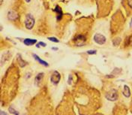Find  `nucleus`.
I'll list each match as a JSON object with an SVG mask.
<instances>
[{
	"label": "nucleus",
	"instance_id": "obj_1",
	"mask_svg": "<svg viewBox=\"0 0 132 115\" xmlns=\"http://www.w3.org/2000/svg\"><path fill=\"white\" fill-rule=\"evenodd\" d=\"M35 18L31 14H28L26 17V20H25V26L27 30H32L35 25Z\"/></svg>",
	"mask_w": 132,
	"mask_h": 115
},
{
	"label": "nucleus",
	"instance_id": "obj_2",
	"mask_svg": "<svg viewBox=\"0 0 132 115\" xmlns=\"http://www.w3.org/2000/svg\"><path fill=\"white\" fill-rule=\"evenodd\" d=\"M93 39H94V42H95L96 44H100V45L104 44L106 41H107L106 37L104 35L100 34V33L95 34V35H94V37H93Z\"/></svg>",
	"mask_w": 132,
	"mask_h": 115
},
{
	"label": "nucleus",
	"instance_id": "obj_3",
	"mask_svg": "<svg viewBox=\"0 0 132 115\" xmlns=\"http://www.w3.org/2000/svg\"><path fill=\"white\" fill-rule=\"evenodd\" d=\"M106 98L107 99L110 100V101H116L118 99V93L116 92V90H112L110 91H109L107 94H106Z\"/></svg>",
	"mask_w": 132,
	"mask_h": 115
},
{
	"label": "nucleus",
	"instance_id": "obj_4",
	"mask_svg": "<svg viewBox=\"0 0 132 115\" xmlns=\"http://www.w3.org/2000/svg\"><path fill=\"white\" fill-rule=\"evenodd\" d=\"M60 79H61L60 74L57 71H54L50 78V80H51V82L53 83V84L57 85L59 84V82L60 81Z\"/></svg>",
	"mask_w": 132,
	"mask_h": 115
},
{
	"label": "nucleus",
	"instance_id": "obj_5",
	"mask_svg": "<svg viewBox=\"0 0 132 115\" xmlns=\"http://www.w3.org/2000/svg\"><path fill=\"white\" fill-rule=\"evenodd\" d=\"M19 17L18 14L14 11H10L8 13V18L11 21H16Z\"/></svg>",
	"mask_w": 132,
	"mask_h": 115
},
{
	"label": "nucleus",
	"instance_id": "obj_6",
	"mask_svg": "<svg viewBox=\"0 0 132 115\" xmlns=\"http://www.w3.org/2000/svg\"><path fill=\"white\" fill-rule=\"evenodd\" d=\"M33 57H34V59H35L36 61H38L40 64H41L42 65H44V66H45V67L49 66V64L47 63L46 61H44V60H41L38 56H37V55H35V54H33Z\"/></svg>",
	"mask_w": 132,
	"mask_h": 115
},
{
	"label": "nucleus",
	"instance_id": "obj_7",
	"mask_svg": "<svg viewBox=\"0 0 132 115\" xmlns=\"http://www.w3.org/2000/svg\"><path fill=\"white\" fill-rule=\"evenodd\" d=\"M23 43H24V44H26L27 46H32L37 43V40L36 39H30V38H26V39L23 40Z\"/></svg>",
	"mask_w": 132,
	"mask_h": 115
},
{
	"label": "nucleus",
	"instance_id": "obj_8",
	"mask_svg": "<svg viewBox=\"0 0 132 115\" xmlns=\"http://www.w3.org/2000/svg\"><path fill=\"white\" fill-rule=\"evenodd\" d=\"M54 11L56 13H57L58 16H57V19L58 20H60L62 18V8L59 6V5H56V7L54 9Z\"/></svg>",
	"mask_w": 132,
	"mask_h": 115
},
{
	"label": "nucleus",
	"instance_id": "obj_9",
	"mask_svg": "<svg viewBox=\"0 0 132 115\" xmlns=\"http://www.w3.org/2000/svg\"><path fill=\"white\" fill-rule=\"evenodd\" d=\"M123 95H125V97H130L131 96V91H130V88L128 87V86L125 85L124 86V89H123Z\"/></svg>",
	"mask_w": 132,
	"mask_h": 115
},
{
	"label": "nucleus",
	"instance_id": "obj_10",
	"mask_svg": "<svg viewBox=\"0 0 132 115\" xmlns=\"http://www.w3.org/2000/svg\"><path fill=\"white\" fill-rule=\"evenodd\" d=\"M85 42V37L82 36V35H78L76 38H75V43H76L77 45L80 46V43H84Z\"/></svg>",
	"mask_w": 132,
	"mask_h": 115
},
{
	"label": "nucleus",
	"instance_id": "obj_11",
	"mask_svg": "<svg viewBox=\"0 0 132 115\" xmlns=\"http://www.w3.org/2000/svg\"><path fill=\"white\" fill-rule=\"evenodd\" d=\"M43 78H44V73H38V74L36 75V77H35V83L36 84H38L41 82V81L42 80Z\"/></svg>",
	"mask_w": 132,
	"mask_h": 115
},
{
	"label": "nucleus",
	"instance_id": "obj_12",
	"mask_svg": "<svg viewBox=\"0 0 132 115\" xmlns=\"http://www.w3.org/2000/svg\"><path fill=\"white\" fill-rule=\"evenodd\" d=\"M8 111H9V112H10L11 114H15V115H18V114H19V112H18V111H16L15 109H14V108H11V107L9 108Z\"/></svg>",
	"mask_w": 132,
	"mask_h": 115
},
{
	"label": "nucleus",
	"instance_id": "obj_13",
	"mask_svg": "<svg viewBox=\"0 0 132 115\" xmlns=\"http://www.w3.org/2000/svg\"><path fill=\"white\" fill-rule=\"evenodd\" d=\"M47 39L51 41V42H56V43L59 42V40L56 38H55V37H50V38H47Z\"/></svg>",
	"mask_w": 132,
	"mask_h": 115
},
{
	"label": "nucleus",
	"instance_id": "obj_14",
	"mask_svg": "<svg viewBox=\"0 0 132 115\" xmlns=\"http://www.w3.org/2000/svg\"><path fill=\"white\" fill-rule=\"evenodd\" d=\"M97 53L96 51H87V53L89 54V55H94V54H95Z\"/></svg>",
	"mask_w": 132,
	"mask_h": 115
},
{
	"label": "nucleus",
	"instance_id": "obj_15",
	"mask_svg": "<svg viewBox=\"0 0 132 115\" xmlns=\"http://www.w3.org/2000/svg\"><path fill=\"white\" fill-rule=\"evenodd\" d=\"M38 44H39L40 46H42V47H44L47 46V44H45L44 42H40L39 43H38Z\"/></svg>",
	"mask_w": 132,
	"mask_h": 115
},
{
	"label": "nucleus",
	"instance_id": "obj_16",
	"mask_svg": "<svg viewBox=\"0 0 132 115\" xmlns=\"http://www.w3.org/2000/svg\"><path fill=\"white\" fill-rule=\"evenodd\" d=\"M128 4L131 8H132V0H128Z\"/></svg>",
	"mask_w": 132,
	"mask_h": 115
},
{
	"label": "nucleus",
	"instance_id": "obj_17",
	"mask_svg": "<svg viewBox=\"0 0 132 115\" xmlns=\"http://www.w3.org/2000/svg\"><path fill=\"white\" fill-rule=\"evenodd\" d=\"M71 75H69V81H68V84H71Z\"/></svg>",
	"mask_w": 132,
	"mask_h": 115
},
{
	"label": "nucleus",
	"instance_id": "obj_18",
	"mask_svg": "<svg viewBox=\"0 0 132 115\" xmlns=\"http://www.w3.org/2000/svg\"><path fill=\"white\" fill-rule=\"evenodd\" d=\"M52 50H55V51H57L58 50V48H57V47H52Z\"/></svg>",
	"mask_w": 132,
	"mask_h": 115
},
{
	"label": "nucleus",
	"instance_id": "obj_19",
	"mask_svg": "<svg viewBox=\"0 0 132 115\" xmlns=\"http://www.w3.org/2000/svg\"><path fill=\"white\" fill-rule=\"evenodd\" d=\"M130 26L132 27V18H131V21H130Z\"/></svg>",
	"mask_w": 132,
	"mask_h": 115
},
{
	"label": "nucleus",
	"instance_id": "obj_20",
	"mask_svg": "<svg viewBox=\"0 0 132 115\" xmlns=\"http://www.w3.org/2000/svg\"><path fill=\"white\" fill-rule=\"evenodd\" d=\"M25 1H26V2H31V0H25Z\"/></svg>",
	"mask_w": 132,
	"mask_h": 115
}]
</instances>
